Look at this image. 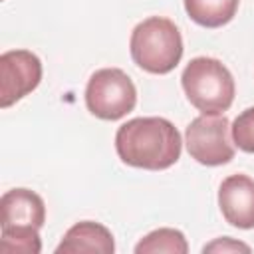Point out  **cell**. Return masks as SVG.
<instances>
[{"label": "cell", "mask_w": 254, "mask_h": 254, "mask_svg": "<svg viewBox=\"0 0 254 254\" xmlns=\"http://www.w3.org/2000/svg\"><path fill=\"white\" fill-rule=\"evenodd\" d=\"M129 52L143 71L165 75L173 71L183 58V38L173 20L151 16L133 28Z\"/></svg>", "instance_id": "7a4b0ae2"}, {"label": "cell", "mask_w": 254, "mask_h": 254, "mask_svg": "<svg viewBox=\"0 0 254 254\" xmlns=\"http://www.w3.org/2000/svg\"><path fill=\"white\" fill-rule=\"evenodd\" d=\"M234 145L244 153H254V107L244 109L230 125Z\"/></svg>", "instance_id": "4fadbf2b"}, {"label": "cell", "mask_w": 254, "mask_h": 254, "mask_svg": "<svg viewBox=\"0 0 254 254\" xmlns=\"http://www.w3.org/2000/svg\"><path fill=\"white\" fill-rule=\"evenodd\" d=\"M252 248L244 242H238L230 236H222V238H216L212 240L210 244H204L202 246V252H218V254H226V252H250Z\"/></svg>", "instance_id": "5bb4252c"}, {"label": "cell", "mask_w": 254, "mask_h": 254, "mask_svg": "<svg viewBox=\"0 0 254 254\" xmlns=\"http://www.w3.org/2000/svg\"><path fill=\"white\" fill-rule=\"evenodd\" d=\"M115 240L107 226L81 220L73 224L56 248V254H113Z\"/></svg>", "instance_id": "9c48e42d"}, {"label": "cell", "mask_w": 254, "mask_h": 254, "mask_svg": "<svg viewBox=\"0 0 254 254\" xmlns=\"http://www.w3.org/2000/svg\"><path fill=\"white\" fill-rule=\"evenodd\" d=\"M187 99L208 115H222L234 101L236 85L230 69L216 58H192L181 75Z\"/></svg>", "instance_id": "3957f363"}, {"label": "cell", "mask_w": 254, "mask_h": 254, "mask_svg": "<svg viewBox=\"0 0 254 254\" xmlns=\"http://www.w3.org/2000/svg\"><path fill=\"white\" fill-rule=\"evenodd\" d=\"M42 81V62L30 50H8L0 56V107L6 109L32 93Z\"/></svg>", "instance_id": "8992f818"}, {"label": "cell", "mask_w": 254, "mask_h": 254, "mask_svg": "<svg viewBox=\"0 0 254 254\" xmlns=\"http://www.w3.org/2000/svg\"><path fill=\"white\" fill-rule=\"evenodd\" d=\"M0 250L6 254H40L42 240L38 228L32 226H8L0 234Z\"/></svg>", "instance_id": "7c38bea8"}, {"label": "cell", "mask_w": 254, "mask_h": 254, "mask_svg": "<svg viewBox=\"0 0 254 254\" xmlns=\"http://www.w3.org/2000/svg\"><path fill=\"white\" fill-rule=\"evenodd\" d=\"M240 0H185V10L189 18L202 28H220L228 24Z\"/></svg>", "instance_id": "30bf717a"}, {"label": "cell", "mask_w": 254, "mask_h": 254, "mask_svg": "<svg viewBox=\"0 0 254 254\" xmlns=\"http://www.w3.org/2000/svg\"><path fill=\"white\" fill-rule=\"evenodd\" d=\"M46 222V204L42 196L30 189L6 190L0 198V228L32 226L42 228Z\"/></svg>", "instance_id": "ba28073f"}, {"label": "cell", "mask_w": 254, "mask_h": 254, "mask_svg": "<svg viewBox=\"0 0 254 254\" xmlns=\"http://www.w3.org/2000/svg\"><path fill=\"white\" fill-rule=\"evenodd\" d=\"M137 103V89L131 77L119 67H101L91 73L85 85V105L91 115L103 121H117L131 113Z\"/></svg>", "instance_id": "277c9868"}, {"label": "cell", "mask_w": 254, "mask_h": 254, "mask_svg": "<svg viewBox=\"0 0 254 254\" xmlns=\"http://www.w3.org/2000/svg\"><path fill=\"white\" fill-rule=\"evenodd\" d=\"M218 206L230 226L254 228V179L248 175H230L218 187Z\"/></svg>", "instance_id": "52a82bcc"}, {"label": "cell", "mask_w": 254, "mask_h": 254, "mask_svg": "<svg viewBox=\"0 0 254 254\" xmlns=\"http://www.w3.org/2000/svg\"><path fill=\"white\" fill-rule=\"evenodd\" d=\"M115 151L129 167L163 171L181 159L183 139L165 117H135L117 129Z\"/></svg>", "instance_id": "6da1fadb"}, {"label": "cell", "mask_w": 254, "mask_h": 254, "mask_svg": "<svg viewBox=\"0 0 254 254\" xmlns=\"http://www.w3.org/2000/svg\"><path fill=\"white\" fill-rule=\"evenodd\" d=\"M187 254L189 244L181 230L177 228H157L143 236L137 246L135 254Z\"/></svg>", "instance_id": "8fae6325"}, {"label": "cell", "mask_w": 254, "mask_h": 254, "mask_svg": "<svg viewBox=\"0 0 254 254\" xmlns=\"http://www.w3.org/2000/svg\"><path fill=\"white\" fill-rule=\"evenodd\" d=\"M185 143L189 155L204 167H220L234 159L230 121L224 117V113H202L194 117L185 131Z\"/></svg>", "instance_id": "5b68a950"}]
</instances>
